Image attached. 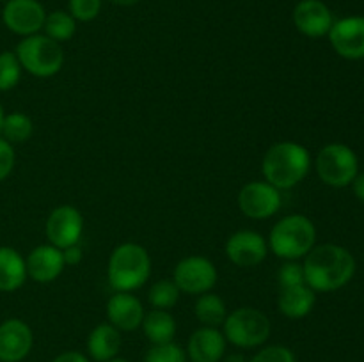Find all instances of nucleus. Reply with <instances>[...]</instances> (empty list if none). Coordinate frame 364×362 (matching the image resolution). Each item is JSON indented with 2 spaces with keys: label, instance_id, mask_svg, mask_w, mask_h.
I'll return each instance as SVG.
<instances>
[{
  "label": "nucleus",
  "instance_id": "1",
  "mask_svg": "<svg viewBox=\"0 0 364 362\" xmlns=\"http://www.w3.org/2000/svg\"><path fill=\"white\" fill-rule=\"evenodd\" d=\"M306 284L313 291L331 293L347 286L355 273V258L348 248L336 243L315 245L304 256Z\"/></svg>",
  "mask_w": 364,
  "mask_h": 362
},
{
  "label": "nucleus",
  "instance_id": "2",
  "mask_svg": "<svg viewBox=\"0 0 364 362\" xmlns=\"http://www.w3.org/2000/svg\"><path fill=\"white\" fill-rule=\"evenodd\" d=\"M311 156L302 144L283 141L274 144L265 153L262 162V172L267 183L277 190H288L297 187L309 174Z\"/></svg>",
  "mask_w": 364,
  "mask_h": 362
},
{
  "label": "nucleus",
  "instance_id": "3",
  "mask_svg": "<svg viewBox=\"0 0 364 362\" xmlns=\"http://www.w3.org/2000/svg\"><path fill=\"white\" fill-rule=\"evenodd\" d=\"M151 275V258L142 245L127 241L114 248L109 259L107 277L114 291L139 290Z\"/></svg>",
  "mask_w": 364,
  "mask_h": 362
},
{
  "label": "nucleus",
  "instance_id": "4",
  "mask_svg": "<svg viewBox=\"0 0 364 362\" xmlns=\"http://www.w3.org/2000/svg\"><path fill=\"white\" fill-rule=\"evenodd\" d=\"M316 243V227L306 215H287L272 227L269 248L281 259L297 261Z\"/></svg>",
  "mask_w": 364,
  "mask_h": 362
},
{
  "label": "nucleus",
  "instance_id": "5",
  "mask_svg": "<svg viewBox=\"0 0 364 362\" xmlns=\"http://www.w3.org/2000/svg\"><path fill=\"white\" fill-rule=\"evenodd\" d=\"M16 57L27 73L38 78H48L59 73L64 64L60 43L45 34L27 35L16 46Z\"/></svg>",
  "mask_w": 364,
  "mask_h": 362
},
{
  "label": "nucleus",
  "instance_id": "6",
  "mask_svg": "<svg viewBox=\"0 0 364 362\" xmlns=\"http://www.w3.org/2000/svg\"><path fill=\"white\" fill-rule=\"evenodd\" d=\"M315 167L318 177L327 187L345 188L350 187L359 174V158L350 146L333 142L320 149Z\"/></svg>",
  "mask_w": 364,
  "mask_h": 362
},
{
  "label": "nucleus",
  "instance_id": "7",
  "mask_svg": "<svg viewBox=\"0 0 364 362\" xmlns=\"http://www.w3.org/2000/svg\"><path fill=\"white\" fill-rule=\"evenodd\" d=\"M224 337L238 348H258L270 337V319L255 307H240L224 319Z\"/></svg>",
  "mask_w": 364,
  "mask_h": 362
},
{
  "label": "nucleus",
  "instance_id": "8",
  "mask_svg": "<svg viewBox=\"0 0 364 362\" xmlns=\"http://www.w3.org/2000/svg\"><path fill=\"white\" fill-rule=\"evenodd\" d=\"M215 265L205 256H188L181 259L173 273V280L180 287L181 293L203 295L212 291L217 284Z\"/></svg>",
  "mask_w": 364,
  "mask_h": 362
},
{
  "label": "nucleus",
  "instance_id": "9",
  "mask_svg": "<svg viewBox=\"0 0 364 362\" xmlns=\"http://www.w3.org/2000/svg\"><path fill=\"white\" fill-rule=\"evenodd\" d=\"M238 208L252 220L270 219L281 208V190L267 181H251L238 194Z\"/></svg>",
  "mask_w": 364,
  "mask_h": 362
},
{
  "label": "nucleus",
  "instance_id": "10",
  "mask_svg": "<svg viewBox=\"0 0 364 362\" xmlns=\"http://www.w3.org/2000/svg\"><path fill=\"white\" fill-rule=\"evenodd\" d=\"M45 20L46 11L39 0H7L2 11L4 25L21 38L39 34Z\"/></svg>",
  "mask_w": 364,
  "mask_h": 362
},
{
  "label": "nucleus",
  "instance_id": "11",
  "mask_svg": "<svg viewBox=\"0 0 364 362\" xmlns=\"http://www.w3.org/2000/svg\"><path fill=\"white\" fill-rule=\"evenodd\" d=\"M84 231V216L75 206H57L46 219V238L50 245L66 248L78 243Z\"/></svg>",
  "mask_w": 364,
  "mask_h": 362
},
{
  "label": "nucleus",
  "instance_id": "12",
  "mask_svg": "<svg viewBox=\"0 0 364 362\" xmlns=\"http://www.w3.org/2000/svg\"><path fill=\"white\" fill-rule=\"evenodd\" d=\"M327 38L334 52L343 59H364V16H345L341 20H334Z\"/></svg>",
  "mask_w": 364,
  "mask_h": 362
},
{
  "label": "nucleus",
  "instance_id": "13",
  "mask_svg": "<svg viewBox=\"0 0 364 362\" xmlns=\"http://www.w3.org/2000/svg\"><path fill=\"white\" fill-rule=\"evenodd\" d=\"M269 243L265 238L256 231H237L226 241V254L233 265L242 268L258 266L265 261Z\"/></svg>",
  "mask_w": 364,
  "mask_h": 362
},
{
  "label": "nucleus",
  "instance_id": "14",
  "mask_svg": "<svg viewBox=\"0 0 364 362\" xmlns=\"http://www.w3.org/2000/svg\"><path fill=\"white\" fill-rule=\"evenodd\" d=\"M333 23V11L322 0H301L295 6L294 25L306 38H323V35L329 34Z\"/></svg>",
  "mask_w": 364,
  "mask_h": 362
},
{
  "label": "nucleus",
  "instance_id": "15",
  "mask_svg": "<svg viewBox=\"0 0 364 362\" xmlns=\"http://www.w3.org/2000/svg\"><path fill=\"white\" fill-rule=\"evenodd\" d=\"M34 336L23 319L9 318L0 323V362H21L32 350Z\"/></svg>",
  "mask_w": 364,
  "mask_h": 362
},
{
  "label": "nucleus",
  "instance_id": "16",
  "mask_svg": "<svg viewBox=\"0 0 364 362\" xmlns=\"http://www.w3.org/2000/svg\"><path fill=\"white\" fill-rule=\"evenodd\" d=\"M144 307L135 295L127 291H116L107 302V318L110 325L117 330L132 332L142 325L144 319Z\"/></svg>",
  "mask_w": 364,
  "mask_h": 362
},
{
  "label": "nucleus",
  "instance_id": "17",
  "mask_svg": "<svg viewBox=\"0 0 364 362\" xmlns=\"http://www.w3.org/2000/svg\"><path fill=\"white\" fill-rule=\"evenodd\" d=\"M25 266H27V277L39 284H48L63 273L66 263L60 248L53 245H39L27 256Z\"/></svg>",
  "mask_w": 364,
  "mask_h": 362
},
{
  "label": "nucleus",
  "instance_id": "18",
  "mask_svg": "<svg viewBox=\"0 0 364 362\" xmlns=\"http://www.w3.org/2000/svg\"><path fill=\"white\" fill-rule=\"evenodd\" d=\"M226 337L219 329L201 327L191 336L187 357L192 362H220L226 353Z\"/></svg>",
  "mask_w": 364,
  "mask_h": 362
},
{
  "label": "nucleus",
  "instance_id": "19",
  "mask_svg": "<svg viewBox=\"0 0 364 362\" xmlns=\"http://www.w3.org/2000/svg\"><path fill=\"white\" fill-rule=\"evenodd\" d=\"M316 304V291L306 283L295 284V286L279 287L277 297V307L287 318L301 319L313 311Z\"/></svg>",
  "mask_w": 364,
  "mask_h": 362
},
{
  "label": "nucleus",
  "instance_id": "20",
  "mask_svg": "<svg viewBox=\"0 0 364 362\" xmlns=\"http://www.w3.org/2000/svg\"><path fill=\"white\" fill-rule=\"evenodd\" d=\"M121 330L110 323H100L87 337L89 357L96 362H107L117 357L121 350Z\"/></svg>",
  "mask_w": 364,
  "mask_h": 362
},
{
  "label": "nucleus",
  "instance_id": "21",
  "mask_svg": "<svg viewBox=\"0 0 364 362\" xmlns=\"http://www.w3.org/2000/svg\"><path fill=\"white\" fill-rule=\"evenodd\" d=\"M27 279V266L20 252L13 247H0V291L20 290Z\"/></svg>",
  "mask_w": 364,
  "mask_h": 362
},
{
  "label": "nucleus",
  "instance_id": "22",
  "mask_svg": "<svg viewBox=\"0 0 364 362\" xmlns=\"http://www.w3.org/2000/svg\"><path fill=\"white\" fill-rule=\"evenodd\" d=\"M141 327L151 344L171 343L176 336V322L166 309H153V311L146 312Z\"/></svg>",
  "mask_w": 364,
  "mask_h": 362
},
{
  "label": "nucleus",
  "instance_id": "23",
  "mask_svg": "<svg viewBox=\"0 0 364 362\" xmlns=\"http://www.w3.org/2000/svg\"><path fill=\"white\" fill-rule=\"evenodd\" d=\"M194 314L199 322L203 323V327H213V329H219L224 323L228 316L226 304H224L223 298L215 293H203L199 295L198 302H196Z\"/></svg>",
  "mask_w": 364,
  "mask_h": 362
},
{
  "label": "nucleus",
  "instance_id": "24",
  "mask_svg": "<svg viewBox=\"0 0 364 362\" xmlns=\"http://www.w3.org/2000/svg\"><path fill=\"white\" fill-rule=\"evenodd\" d=\"M45 35L57 43L70 41L77 32V20L68 11H53L46 14L45 20Z\"/></svg>",
  "mask_w": 364,
  "mask_h": 362
},
{
  "label": "nucleus",
  "instance_id": "25",
  "mask_svg": "<svg viewBox=\"0 0 364 362\" xmlns=\"http://www.w3.org/2000/svg\"><path fill=\"white\" fill-rule=\"evenodd\" d=\"M32 131H34V124L31 117L27 114L13 112L4 117L0 133L11 144H18V142H27L32 137Z\"/></svg>",
  "mask_w": 364,
  "mask_h": 362
},
{
  "label": "nucleus",
  "instance_id": "26",
  "mask_svg": "<svg viewBox=\"0 0 364 362\" xmlns=\"http://www.w3.org/2000/svg\"><path fill=\"white\" fill-rule=\"evenodd\" d=\"M180 287L173 279H160L151 286L148 295L149 304L155 309H171L180 300Z\"/></svg>",
  "mask_w": 364,
  "mask_h": 362
},
{
  "label": "nucleus",
  "instance_id": "27",
  "mask_svg": "<svg viewBox=\"0 0 364 362\" xmlns=\"http://www.w3.org/2000/svg\"><path fill=\"white\" fill-rule=\"evenodd\" d=\"M21 64L14 52L0 53V91H11L21 78Z\"/></svg>",
  "mask_w": 364,
  "mask_h": 362
},
{
  "label": "nucleus",
  "instance_id": "28",
  "mask_svg": "<svg viewBox=\"0 0 364 362\" xmlns=\"http://www.w3.org/2000/svg\"><path fill=\"white\" fill-rule=\"evenodd\" d=\"M144 362H187V351L174 341L164 344H151Z\"/></svg>",
  "mask_w": 364,
  "mask_h": 362
},
{
  "label": "nucleus",
  "instance_id": "29",
  "mask_svg": "<svg viewBox=\"0 0 364 362\" xmlns=\"http://www.w3.org/2000/svg\"><path fill=\"white\" fill-rule=\"evenodd\" d=\"M102 11V0H70L68 13L77 21H92Z\"/></svg>",
  "mask_w": 364,
  "mask_h": 362
},
{
  "label": "nucleus",
  "instance_id": "30",
  "mask_svg": "<svg viewBox=\"0 0 364 362\" xmlns=\"http://www.w3.org/2000/svg\"><path fill=\"white\" fill-rule=\"evenodd\" d=\"M249 362H297V358L290 348L272 344V346L262 348Z\"/></svg>",
  "mask_w": 364,
  "mask_h": 362
},
{
  "label": "nucleus",
  "instance_id": "31",
  "mask_svg": "<svg viewBox=\"0 0 364 362\" xmlns=\"http://www.w3.org/2000/svg\"><path fill=\"white\" fill-rule=\"evenodd\" d=\"M277 283H279V287L287 286H295V284L306 283L304 277V268L302 265H299L297 261H287L277 272Z\"/></svg>",
  "mask_w": 364,
  "mask_h": 362
},
{
  "label": "nucleus",
  "instance_id": "32",
  "mask_svg": "<svg viewBox=\"0 0 364 362\" xmlns=\"http://www.w3.org/2000/svg\"><path fill=\"white\" fill-rule=\"evenodd\" d=\"M14 167V149L11 142L0 138V181L6 180Z\"/></svg>",
  "mask_w": 364,
  "mask_h": 362
},
{
  "label": "nucleus",
  "instance_id": "33",
  "mask_svg": "<svg viewBox=\"0 0 364 362\" xmlns=\"http://www.w3.org/2000/svg\"><path fill=\"white\" fill-rule=\"evenodd\" d=\"M63 256H64V263H66V265L77 266L78 263L82 261V258H84V252H82L80 245L75 243V245H71V247L63 248Z\"/></svg>",
  "mask_w": 364,
  "mask_h": 362
},
{
  "label": "nucleus",
  "instance_id": "34",
  "mask_svg": "<svg viewBox=\"0 0 364 362\" xmlns=\"http://www.w3.org/2000/svg\"><path fill=\"white\" fill-rule=\"evenodd\" d=\"M52 362H91V361H89L84 353H80V351L71 350V351H64V353L57 355Z\"/></svg>",
  "mask_w": 364,
  "mask_h": 362
},
{
  "label": "nucleus",
  "instance_id": "35",
  "mask_svg": "<svg viewBox=\"0 0 364 362\" xmlns=\"http://www.w3.org/2000/svg\"><path fill=\"white\" fill-rule=\"evenodd\" d=\"M352 192H354L355 197L359 199V201L364 202V172H359L358 176L354 177V181H352Z\"/></svg>",
  "mask_w": 364,
  "mask_h": 362
},
{
  "label": "nucleus",
  "instance_id": "36",
  "mask_svg": "<svg viewBox=\"0 0 364 362\" xmlns=\"http://www.w3.org/2000/svg\"><path fill=\"white\" fill-rule=\"evenodd\" d=\"M109 2L116 4V6L130 7V6H135V4H139V2H141V0H109Z\"/></svg>",
  "mask_w": 364,
  "mask_h": 362
},
{
  "label": "nucleus",
  "instance_id": "37",
  "mask_svg": "<svg viewBox=\"0 0 364 362\" xmlns=\"http://www.w3.org/2000/svg\"><path fill=\"white\" fill-rule=\"evenodd\" d=\"M4 117H6V114H4V109H2V103H0V130H2V123H4Z\"/></svg>",
  "mask_w": 364,
  "mask_h": 362
},
{
  "label": "nucleus",
  "instance_id": "38",
  "mask_svg": "<svg viewBox=\"0 0 364 362\" xmlns=\"http://www.w3.org/2000/svg\"><path fill=\"white\" fill-rule=\"evenodd\" d=\"M107 362H130V361H127V358H117V357H114V358H110V361H107Z\"/></svg>",
  "mask_w": 364,
  "mask_h": 362
},
{
  "label": "nucleus",
  "instance_id": "39",
  "mask_svg": "<svg viewBox=\"0 0 364 362\" xmlns=\"http://www.w3.org/2000/svg\"><path fill=\"white\" fill-rule=\"evenodd\" d=\"M0 2H7V0H0Z\"/></svg>",
  "mask_w": 364,
  "mask_h": 362
}]
</instances>
